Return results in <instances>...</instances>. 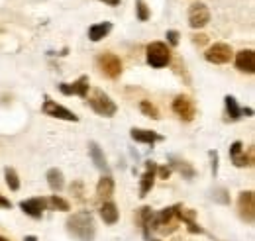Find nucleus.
I'll list each match as a JSON object with an SVG mask.
<instances>
[{
	"label": "nucleus",
	"instance_id": "f03ea898",
	"mask_svg": "<svg viewBox=\"0 0 255 241\" xmlns=\"http://www.w3.org/2000/svg\"><path fill=\"white\" fill-rule=\"evenodd\" d=\"M87 98H89V104H91V108L95 110L96 114H100V116H114L116 114V104L110 100L108 94H104L102 91L96 89Z\"/></svg>",
	"mask_w": 255,
	"mask_h": 241
},
{
	"label": "nucleus",
	"instance_id": "aec40b11",
	"mask_svg": "<svg viewBox=\"0 0 255 241\" xmlns=\"http://www.w3.org/2000/svg\"><path fill=\"white\" fill-rule=\"evenodd\" d=\"M112 192H114V181L106 175V177H102L98 181V184H96V194L104 198V196H112Z\"/></svg>",
	"mask_w": 255,
	"mask_h": 241
},
{
	"label": "nucleus",
	"instance_id": "2f4dec72",
	"mask_svg": "<svg viewBox=\"0 0 255 241\" xmlns=\"http://www.w3.org/2000/svg\"><path fill=\"white\" fill-rule=\"evenodd\" d=\"M100 2H104L108 6H120V0H100Z\"/></svg>",
	"mask_w": 255,
	"mask_h": 241
},
{
	"label": "nucleus",
	"instance_id": "ddd939ff",
	"mask_svg": "<svg viewBox=\"0 0 255 241\" xmlns=\"http://www.w3.org/2000/svg\"><path fill=\"white\" fill-rule=\"evenodd\" d=\"M155 171H157L155 163H147V171H145V173H143V177H141L139 196H145V194L153 188V182H155Z\"/></svg>",
	"mask_w": 255,
	"mask_h": 241
},
{
	"label": "nucleus",
	"instance_id": "a878e982",
	"mask_svg": "<svg viewBox=\"0 0 255 241\" xmlns=\"http://www.w3.org/2000/svg\"><path fill=\"white\" fill-rule=\"evenodd\" d=\"M175 167H177V169H179L181 173H185L187 177H192V175H194V171H192V169H191V167H189V165H187V163H183V161H179V163H175Z\"/></svg>",
	"mask_w": 255,
	"mask_h": 241
},
{
	"label": "nucleus",
	"instance_id": "1a4fd4ad",
	"mask_svg": "<svg viewBox=\"0 0 255 241\" xmlns=\"http://www.w3.org/2000/svg\"><path fill=\"white\" fill-rule=\"evenodd\" d=\"M59 91L63 92V94H77V96H81V98H87L89 96V77L87 75H83V77H79L73 85H59Z\"/></svg>",
	"mask_w": 255,
	"mask_h": 241
},
{
	"label": "nucleus",
	"instance_id": "72a5a7b5",
	"mask_svg": "<svg viewBox=\"0 0 255 241\" xmlns=\"http://www.w3.org/2000/svg\"><path fill=\"white\" fill-rule=\"evenodd\" d=\"M0 241H8V240H6V238H2V236H0Z\"/></svg>",
	"mask_w": 255,
	"mask_h": 241
},
{
	"label": "nucleus",
	"instance_id": "20e7f679",
	"mask_svg": "<svg viewBox=\"0 0 255 241\" xmlns=\"http://www.w3.org/2000/svg\"><path fill=\"white\" fill-rule=\"evenodd\" d=\"M96 63H98V69L102 71V75H106L108 79H116L122 73V61L114 53H102Z\"/></svg>",
	"mask_w": 255,
	"mask_h": 241
},
{
	"label": "nucleus",
	"instance_id": "5701e85b",
	"mask_svg": "<svg viewBox=\"0 0 255 241\" xmlns=\"http://www.w3.org/2000/svg\"><path fill=\"white\" fill-rule=\"evenodd\" d=\"M139 108H141V112H143L145 116H149V118H153V120H159V118H161L157 106H155V104H151L149 100H141Z\"/></svg>",
	"mask_w": 255,
	"mask_h": 241
},
{
	"label": "nucleus",
	"instance_id": "423d86ee",
	"mask_svg": "<svg viewBox=\"0 0 255 241\" xmlns=\"http://www.w3.org/2000/svg\"><path fill=\"white\" fill-rule=\"evenodd\" d=\"M208 22H210V12H208V8H206L204 4H200V2L192 4L191 8H189V24H191V28L200 30V28H204Z\"/></svg>",
	"mask_w": 255,
	"mask_h": 241
},
{
	"label": "nucleus",
	"instance_id": "4468645a",
	"mask_svg": "<svg viewBox=\"0 0 255 241\" xmlns=\"http://www.w3.org/2000/svg\"><path fill=\"white\" fill-rule=\"evenodd\" d=\"M230 157L234 161L236 167H246V165H252L250 159L246 157V153H242V143L240 141H234L232 147H230Z\"/></svg>",
	"mask_w": 255,
	"mask_h": 241
},
{
	"label": "nucleus",
	"instance_id": "412c9836",
	"mask_svg": "<svg viewBox=\"0 0 255 241\" xmlns=\"http://www.w3.org/2000/svg\"><path fill=\"white\" fill-rule=\"evenodd\" d=\"M224 100H226V108H228V114H230V118H232V120H238V118L242 116V108L238 106L236 98L228 94V96H226Z\"/></svg>",
	"mask_w": 255,
	"mask_h": 241
},
{
	"label": "nucleus",
	"instance_id": "4be33fe9",
	"mask_svg": "<svg viewBox=\"0 0 255 241\" xmlns=\"http://www.w3.org/2000/svg\"><path fill=\"white\" fill-rule=\"evenodd\" d=\"M45 206H49L51 210H61V212L69 210V202L63 200L61 196H57V194H53L49 200H45Z\"/></svg>",
	"mask_w": 255,
	"mask_h": 241
},
{
	"label": "nucleus",
	"instance_id": "393cba45",
	"mask_svg": "<svg viewBox=\"0 0 255 241\" xmlns=\"http://www.w3.org/2000/svg\"><path fill=\"white\" fill-rule=\"evenodd\" d=\"M149 16H151V14H149L145 2H143V0H137V18H139V22H147Z\"/></svg>",
	"mask_w": 255,
	"mask_h": 241
},
{
	"label": "nucleus",
	"instance_id": "2eb2a0df",
	"mask_svg": "<svg viewBox=\"0 0 255 241\" xmlns=\"http://www.w3.org/2000/svg\"><path fill=\"white\" fill-rule=\"evenodd\" d=\"M112 30V24L110 22H102V24H95L89 28V39L91 41H100L102 37H106Z\"/></svg>",
	"mask_w": 255,
	"mask_h": 241
},
{
	"label": "nucleus",
	"instance_id": "f257e3e1",
	"mask_svg": "<svg viewBox=\"0 0 255 241\" xmlns=\"http://www.w3.org/2000/svg\"><path fill=\"white\" fill-rule=\"evenodd\" d=\"M69 230L83 241H93L95 238V222H93V216L89 212H79L75 214L69 222Z\"/></svg>",
	"mask_w": 255,
	"mask_h": 241
},
{
	"label": "nucleus",
	"instance_id": "9d476101",
	"mask_svg": "<svg viewBox=\"0 0 255 241\" xmlns=\"http://www.w3.org/2000/svg\"><path fill=\"white\" fill-rule=\"evenodd\" d=\"M236 67L242 73H254L255 71V51L254 49H244L236 55Z\"/></svg>",
	"mask_w": 255,
	"mask_h": 241
},
{
	"label": "nucleus",
	"instance_id": "7c9ffc66",
	"mask_svg": "<svg viewBox=\"0 0 255 241\" xmlns=\"http://www.w3.org/2000/svg\"><path fill=\"white\" fill-rule=\"evenodd\" d=\"M204 41H206V35H194V43H200L202 45Z\"/></svg>",
	"mask_w": 255,
	"mask_h": 241
},
{
	"label": "nucleus",
	"instance_id": "cd10ccee",
	"mask_svg": "<svg viewBox=\"0 0 255 241\" xmlns=\"http://www.w3.org/2000/svg\"><path fill=\"white\" fill-rule=\"evenodd\" d=\"M210 157H212V171H214V175H216V171H218V153L216 151H210Z\"/></svg>",
	"mask_w": 255,
	"mask_h": 241
},
{
	"label": "nucleus",
	"instance_id": "bb28decb",
	"mask_svg": "<svg viewBox=\"0 0 255 241\" xmlns=\"http://www.w3.org/2000/svg\"><path fill=\"white\" fill-rule=\"evenodd\" d=\"M167 39H169V43H171V45H177V43H179V31L169 30L167 31Z\"/></svg>",
	"mask_w": 255,
	"mask_h": 241
},
{
	"label": "nucleus",
	"instance_id": "39448f33",
	"mask_svg": "<svg viewBox=\"0 0 255 241\" xmlns=\"http://www.w3.org/2000/svg\"><path fill=\"white\" fill-rule=\"evenodd\" d=\"M204 57L208 63H214V65H224L232 59V47L228 43H214L212 47L206 49Z\"/></svg>",
	"mask_w": 255,
	"mask_h": 241
},
{
	"label": "nucleus",
	"instance_id": "0eeeda50",
	"mask_svg": "<svg viewBox=\"0 0 255 241\" xmlns=\"http://www.w3.org/2000/svg\"><path fill=\"white\" fill-rule=\"evenodd\" d=\"M173 112L185 121H191L194 118V102H192L189 96L185 94H179L175 100H173Z\"/></svg>",
	"mask_w": 255,
	"mask_h": 241
},
{
	"label": "nucleus",
	"instance_id": "473e14b6",
	"mask_svg": "<svg viewBox=\"0 0 255 241\" xmlns=\"http://www.w3.org/2000/svg\"><path fill=\"white\" fill-rule=\"evenodd\" d=\"M24 241H37V238H35V236H28Z\"/></svg>",
	"mask_w": 255,
	"mask_h": 241
},
{
	"label": "nucleus",
	"instance_id": "a211bd4d",
	"mask_svg": "<svg viewBox=\"0 0 255 241\" xmlns=\"http://www.w3.org/2000/svg\"><path fill=\"white\" fill-rule=\"evenodd\" d=\"M100 216L106 224H116L118 222V208L114 202H104L100 208Z\"/></svg>",
	"mask_w": 255,
	"mask_h": 241
},
{
	"label": "nucleus",
	"instance_id": "6e6552de",
	"mask_svg": "<svg viewBox=\"0 0 255 241\" xmlns=\"http://www.w3.org/2000/svg\"><path fill=\"white\" fill-rule=\"evenodd\" d=\"M43 112L47 116H51V118H59V120H67V121H79L77 114H73L71 110H67L65 106L57 104L55 100H49V98L43 102Z\"/></svg>",
	"mask_w": 255,
	"mask_h": 241
},
{
	"label": "nucleus",
	"instance_id": "f3484780",
	"mask_svg": "<svg viewBox=\"0 0 255 241\" xmlns=\"http://www.w3.org/2000/svg\"><path fill=\"white\" fill-rule=\"evenodd\" d=\"M47 184H49L51 190H55V192L63 190V186H65L63 173H61L59 169H49V171H47Z\"/></svg>",
	"mask_w": 255,
	"mask_h": 241
},
{
	"label": "nucleus",
	"instance_id": "9b49d317",
	"mask_svg": "<svg viewBox=\"0 0 255 241\" xmlns=\"http://www.w3.org/2000/svg\"><path fill=\"white\" fill-rule=\"evenodd\" d=\"M238 208L242 218H246L248 222H254V192H242L240 194V200H238Z\"/></svg>",
	"mask_w": 255,
	"mask_h": 241
},
{
	"label": "nucleus",
	"instance_id": "c85d7f7f",
	"mask_svg": "<svg viewBox=\"0 0 255 241\" xmlns=\"http://www.w3.org/2000/svg\"><path fill=\"white\" fill-rule=\"evenodd\" d=\"M169 177H171V169H169V167H161V169H159V179H165V181H167Z\"/></svg>",
	"mask_w": 255,
	"mask_h": 241
},
{
	"label": "nucleus",
	"instance_id": "b1692460",
	"mask_svg": "<svg viewBox=\"0 0 255 241\" xmlns=\"http://www.w3.org/2000/svg\"><path fill=\"white\" fill-rule=\"evenodd\" d=\"M6 182H8V186L12 188V190H18L20 188V179H18V173L14 171V169H6Z\"/></svg>",
	"mask_w": 255,
	"mask_h": 241
},
{
	"label": "nucleus",
	"instance_id": "c756f323",
	"mask_svg": "<svg viewBox=\"0 0 255 241\" xmlns=\"http://www.w3.org/2000/svg\"><path fill=\"white\" fill-rule=\"evenodd\" d=\"M0 208H12V202L0 194Z\"/></svg>",
	"mask_w": 255,
	"mask_h": 241
},
{
	"label": "nucleus",
	"instance_id": "dca6fc26",
	"mask_svg": "<svg viewBox=\"0 0 255 241\" xmlns=\"http://www.w3.org/2000/svg\"><path fill=\"white\" fill-rule=\"evenodd\" d=\"M131 137L139 143H149V145L161 139V135H157L155 131H149V129H131Z\"/></svg>",
	"mask_w": 255,
	"mask_h": 241
},
{
	"label": "nucleus",
	"instance_id": "7ed1b4c3",
	"mask_svg": "<svg viewBox=\"0 0 255 241\" xmlns=\"http://www.w3.org/2000/svg\"><path fill=\"white\" fill-rule=\"evenodd\" d=\"M171 61V51L165 43L161 41H153L147 45V63L155 69H161V67H167Z\"/></svg>",
	"mask_w": 255,
	"mask_h": 241
},
{
	"label": "nucleus",
	"instance_id": "6ab92c4d",
	"mask_svg": "<svg viewBox=\"0 0 255 241\" xmlns=\"http://www.w3.org/2000/svg\"><path fill=\"white\" fill-rule=\"evenodd\" d=\"M89 151H91V157H93V161H95V165L100 169V171H108V165H106V159H104V155H102V151L100 147L96 145L95 141H91L89 143Z\"/></svg>",
	"mask_w": 255,
	"mask_h": 241
},
{
	"label": "nucleus",
	"instance_id": "f8f14e48",
	"mask_svg": "<svg viewBox=\"0 0 255 241\" xmlns=\"http://www.w3.org/2000/svg\"><path fill=\"white\" fill-rule=\"evenodd\" d=\"M20 208L32 218H39L45 210V200L43 198H30V200L20 202Z\"/></svg>",
	"mask_w": 255,
	"mask_h": 241
}]
</instances>
